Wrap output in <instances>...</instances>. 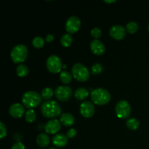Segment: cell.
<instances>
[{
  "instance_id": "obj_1",
  "label": "cell",
  "mask_w": 149,
  "mask_h": 149,
  "mask_svg": "<svg viewBox=\"0 0 149 149\" xmlns=\"http://www.w3.org/2000/svg\"><path fill=\"white\" fill-rule=\"evenodd\" d=\"M42 115L46 118H55L61 113V107L55 100H47L41 106Z\"/></svg>"
},
{
  "instance_id": "obj_2",
  "label": "cell",
  "mask_w": 149,
  "mask_h": 149,
  "mask_svg": "<svg viewBox=\"0 0 149 149\" xmlns=\"http://www.w3.org/2000/svg\"><path fill=\"white\" fill-rule=\"evenodd\" d=\"M22 102L25 107L29 109H32L40 105L42 97L37 92L28 91L23 94Z\"/></svg>"
},
{
  "instance_id": "obj_3",
  "label": "cell",
  "mask_w": 149,
  "mask_h": 149,
  "mask_svg": "<svg viewBox=\"0 0 149 149\" xmlns=\"http://www.w3.org/2000/svg\"><path fill=\"white\" fill-rule=\"evenodd\" d=\"M91 98L93 103L99 106H103L111 100V94L103 88L95 89L91 93Z\"/></svg>"
},
{
  "instance_id": "obj_4",
  "label": "cell",
  "mask_w": 149,
  "mask_h": 149,
  "mask_svg": "<svg viewBox=\"0 0 149 149\" xmlns=\"http://www.w3.org/2000/svg\"><path fill=\"white\" fill-rule=\"evenodd\" d=\"M12 61L15 63H22L28 57V49L25 45H17L13 48L10 53Z\"/></svg>"
},
{
  "instance_id": "obj_5",
  "label": "cell",
  "mask_w": 149,
  "mask_h": 149,
  "mask_svg": "<svg viewBox=\"0 0 149 149\" xmlns=\"http://www.w3.org/2000/svg\"><path fill=\"white\" fill-rule=\"evenodd\" d=\"M71 73L74 78L79 81H86L90 78L88 68L81 63L74 64L71 68Z\"/></svg>"
},
{
  "instance_id": "obj_6",
  "label": "cell",
  "mask_w": 149,
  "mask_h": 149,
  "mask_svg": "<svg viewBox=\"0 0 149 149\" xmlns=\"http://www.w3.org/2000/svg\"><path fill=\"white\" fill-rule=\"evenodd\" d=\"M115 112L118 118L122 119H127L131 114V106L127 100H119L115 107Z\"/></svg>"
},
{
  "instance_id": "obj_7",
  "label": "cell",
  "mask_w": 149,
  "mask_h": 149,
  "mask_svg": "<svg viewBox=\"0 0 149 149\" xmlns=\"http://www.w3.org/2000/svg\"><path fill=\"white\" fill-rule=\"evenodd\" d=\"M46 65L49 72L52 74H58L61 71L63 66L62 61L61 58L55 55H50L47 58L46 62Z\"/></svg>"
},
{
  "instance_id": "obj_8",
  "label": "cell",
  "mask_w": 149,
  "mask_h": 149,
  "mask_svg": "<svg viewBox=\"0 0 149 149\" xmlns=\"http://www.w3.org/2000/svg\"><path fill=\"white\" fill-rule=\"evenodd\" d=\"M55 95L60 101H68L72 95V90L68 86H59L55 90Z\"/></svg>"
},
{
  "instance_id": "obj_9",
  "label": "cell",
  "mask_w": 149,
  "mask_h": 149,
  "mask_svg": "<svg viewBox=\"0 0 149 149\" xmlns=\"http://www.w3.org/2000/svg\"><path fill=\"white\" fill-rule=\"evenodd\" d=\"M65 30L68 33H74L79 30L81 27V20L77 16H71L65 22Z\"/></svg>"
},
{
  "instance_id": "obj_10",
  "label": "cell",
  "mask_w": 149,
  "mask_h": 149,
  "mask_svg": "<svg viewBox=\"0 0 149 149\" xmlns=\"http://www.w3.org/2000/svg\"><path fill=\"white\" fill-rule=\"evenodd\" d=\"M126 29L121 25H114L109 31L110 36L116 40H122L126 36Z\"/></svg>"
},
{
  "instance_id": "obj_11",
  "label": "cell",
  "mask_w": 149,
  "mask_h": 149,
  "mask_svg": "<svg viewBox=\"0 0 149 149\" xmlns=\"http://www.w3.org/2000/svg\"><path fill=\"white\" fill-rule=\"evenodd\" d=\"M79 111L84 118H91L95 113V106L91 102L84 101L80 105Z\"/></svg>"
},
{
  "instance_id": "obj_12",
  "label": "cell",
  "mask_w": 149,
  "mask_h": 149,
  "mask_svg": "<svg viewBox=\"0 0 149 149\" xmlns=\"http://www.w3.org/2000/svg\"><path fill=\"white\" fill-rule=\"evenodd\" d=\"M61 122L58 119H52L47 122L45 126V130L47 134L55 135L61 130Z\"/></svg>"
},
{
  "instance_id": "obj_13",
  "label": "cell",
  "mask_w": 149,
  "mask_h": 149,
  "mask_svg": "<svg viewBox=\"0 0 149 149\" xmlns=\"http://www.w3.org/2000/svg\"><path fill=\"white\" fill-rule=\"evenodd\" d=\"M90 49L96 55H102L106 51L105 45L98 39H94L90 42Z\"/></svg>"
},
{
  "instance_id": "obj_14",
  "label": "cell",
  "mask_w": 149,
  "mask_h": 149,
  "mask_svg": "<svg viewBox=\"0 0 149 149\" xmlns=\"http://www.w3.org/2000/svg\"><path fill=\"white\" fill-rule=\"evenodd\" d=\"M25 109L23 105L20 103H14L10 106L9 109V113L13 118H20L23 116Z\"/></svg>"
},
{
  "instance_id": "obj_15",
  "label": "cell",
  "mask_w": 149,
  "mask_h": 149,
  "mask_svg": "<svg viewBox=\"0 0 149 149\" xmlns=\"http://www.w3.org/2000/svg\"><path fill=\"white\" fill-rule=\"evenodd\" d=\"M68 138L63 134H56L52 138V143L55 146L58 147V148L65 146L68 143Z\"/></svg>"
},
{
  "instance_id": "obj_16",
  "label": "cell",
  "mask_w": 149,
  "mask_h": 149,
  "mask_svg": "<svg viewBox=\"0 0 149 149\" xmlns=\"http://www.w3.org/2000/svg\"><path fill=\"white\" fill-rule=\"evenodd\" d=\"M60 121L61 124L65 127H71L72 126L75 122L74 116L69 113H64L60 117Z\"/></svg>"
},
{
  "instance_id": "obj_17",
  "label": "cell",
  "mask_w": 149,
  "mask_h": 149,
  "mask_svg": "<svg viewBox=\"0 0 149 149\" xmlns=\"http://www.w3.org/2000/svg\"><path fill=\"white\" fill-rule=\"evenodd\" d=\"M50 142L49 136L45 133H41L36 138V143L41 148H46L48 146Z\"/></svg>"
},
{
  "instance_id": "obj_18",
  "label": "cell",
  "mask_w": 149,
  "mask_h": 149,
  "mask_svg": "<svg viewBox=\"0 0 149 149\" xmlns=\"http://www.w3.org/2000/svg\"><path fill=\"white\" fill-rule=\"evenodd\" d=\"M74 95L78 100H84L88 96L89 91L87 90V89L84 88V87H79L78 89L76 90Z\"/></svg>"
},
{
  "instance_id": "obj_19",
  "label": "cell",
  "mask_w": 149,
  "mask_h": 149,
  "mask_svg": "<svg viewBox=\"0 0 149 149\" xmlns=\"http://www.w3.org/2000/svg\"><path fill=\"white\" fill-rule=\"evenodd\" d=\"M126 125L128 129H130V130H136L139 127L140 122L138 119H135V118H130L127 120Z\"/></svg>"
},
{
  "instance_id": "obj_20",
  "label": "cell",
  "mask_w": 149,
  "mask_h": 149,
  "mask_svg": "<svg viewBox=\"0 0 149 149\" xmlns=\"http://www.w3.org/2000/svg\"><path fill=\"white\" fill-rule=\"evenodd\" d=\"M29 72V70L28 67L24 64H20L17 65L16 68V74L18 77H24L28 75Z\"/></svg>"
},
{
  "instance_id": "obj_21",
  "label": "cell",
  "mask_w": 149,
  "mask_h": 149,
  "mask_svg": "<svg viewBox=\"0 0 149 149\" xmlns=\"http://www.w3.org/2000/svg\"><path fill=\"white\" fill-rule=\"evenodd\" d=\"M73 42V38L69 33L63 34L61 38V44L64 47H68Z\"/></svg>"
},
{
  "instance_id": "obj_22",
  "label": "cell",
  "mask_w": 149,
  "mask_h": 149,
  "mask_svg": "<svg viewBox=\"0 0 149 149\" xmlns=\"http://www.w3.org/2000/svg\"><path fill=\"white\" fill-rule=\"evenodd\" d=\"M60 79L64 84H69L72 79V76L70 74V72L64 70V71H61V74H60Z\"/></svg>"
},
{
  "instance_id": "obj_23",
  "label": "cell",
  "mask_w": 149,
  "mask_h": 149,
  "mask_svg": "<svg viewBox=\"0 0 149 149\" xmlns=\"http://www.w3.org/2000/svg\"><path fill=\"white\" fill-rule=\"evenodd\" d=\"M139 29V26L136 22L131 21L128 23L126 26V31L130 33H135L138 31Z\"/></svg>"
},
{
  "instance_id": "obj_24",
  "label": "cell",
  "mask_w": 149,
  "mask_h": 149,
  "mask_svg": "<svg viewBox=\"0 0 149 149\" xmlns=\"http://www.w3.org/2000/svg\"><path fill=\"white\" fill-rule=\"evenodd\" d=\"M25 119L27 122L32 123L36 119V113L33 109H29L25 113Z\"/></svg>"
},
{
  "instance_id": "obj_25",
  "label": "cell",
  "mask_w": 149,
  "mask_h": 149,
  "mask_svg": "<svg viewBox=\"0 0 149 149\" xmlns=\"http://www.w3.org/2000/svg\"><path fill=\"white\" fill-rule=\"evenodd\" d=\"M45 42L43 38L40 37V36H36V37L33 38V40H32V45L35 48L39 49L45 45Z\"/></svg>"
},
{
  "instance_id": "obj_26",
  "label": "cell",
  "mask_w": 149,
  "mask_h": 149,
  "mask_svg": "<svg viewBox=\"0 0 149 149\" xmlns=\"http://www.w3.org/2000/svg\"><path fill=\"white\" fill-rule=\"evenodd\" d=\"M54 91L52 89L49 88V87H46L44 89L42 92V97L45 100H49L51 97L53 96Z\"/></svg>"
},
{
  "instance_id": "obj_27",
  "label": "cell",
  "mask_w": 149,
  "mask_h": 149,
  "mask_svg": "<svg viewBox=\"0 0 149 149\" xmlns=\"http://www.w3.org/2000/svg\"><path fill=\"white\" fill-rule=\"evenodd\" d=\"M103 67L100 63H95L92 66L91 68V73L94 75L100 74L103 71Z\"/></svg>"
},
{
  "instance_id": "obj_28",
  "label": "cell",
  "mask_w": 149,
  "mask_h": 149,
  "mask_svg": "<svg viewBox=\"0 0 149 149\" xmlns=\"http://www.w3.org/2000/svg\"><path fill=\"white\" fill-rule=\"evenodd\" d=\"M101 34H102L101 30H100L99 28L97 27L93 28V29L91 30V36H93V38H95V39H99V38L101 36Z\"/></svg>"
},
{
  "instance_id": "obj_29",
  "label": "cell",
  "mask_w": 149,
  "mask_h": 149,
  "mask_svg": "<svg viewBox=\"0 0 149 149\" xmlns=\"http://www.w3.org/2000/svg\"><path fill=\"white\" fill-rule=\"evenodd\" d=\"M7 135V129L3 122H0V138H3Z\"/></svg>"
},
{
  "instance_id": "obj_30",
  "label": "cell",
  "mask_w": 149,
  "mask_h": 149,
  "mask_svg": "<svg viewBox=\"0 0 149 149\" xmlns=\"http://www.w3.org/2000/svg\"><path fill=\"white\" fill-rule=\"evenodd\" d=\"M10 149H25V146L23 143L18 141V142H16Z\"/></svg>"
},
{
  "instance_id": "obj_31",
  "label": "cell",
  "mask_w": 149,
  "mask_h": 149,
  "mask_svg": "<svg viewBox=\"0 0 149 149\" xmlns=\"http://www.w3.org/2000/svg\"><path fill=\"white\" fill-rule=\"evenodd\" d=\"M76 135H77V131H76V130L73 129L72 128V129L68 130V132H67L66 136L68 137V138H73L76 136Z\"/></svg>"
},
{
  "instance_id": "obj_32",
  "label": "cell",
  "mask_w": 149,
  "mask_h": 149,
  "mask_svg": "<svg viewBox=\"0 0 149 149\" xmlns=\"http://www.w3.org/2000/svg\"><path fill=\"white\" fill-rule=\"evenodd\" d=\"M47 42H51L54 40V36L52 34H48L47 36H46V39H45Z\"/></svg>"
},
{
  "instance_id": "obj_33",
  "label": "cell",
  "mask_w": 149,
  "mask_h": 149,
  "mask_svg": "<svg viewBox=\"0 0 149 149\" xmlns=\"http://www.w3.org/2000/svg\"><path fill=\"white\" fill-rule=\"evenodd\" d=\"M104 2L107 3V4H111V3H114L115 1L114 0H112V1H105L104 0Z\"/></svg>"
},
{
  "instance_id": "obj_34",
  "label": "cell",
  "mask_w": 149,
  "mask_h": 149,
  "mask_svg": "<svg viewBox=\"0 0 149 149\" xmlns=\"http://www.w3.org/2000/svg\"><path fill=\"white\" fill-rule=\"evenodd\" d=\"M48 149H58V148H48Z\"/></svg>"
},
{
  "instance_id": "obj_35",
  "label": "cell",
  "mask_w": 149,
  "mask_h": 149,
  "mask_svg": "<svg viewBox=\"0 0 149 149\" xmlns=\"http://www.w3.org/2000/svg\"><path fill=\"white\" fill-rule=\"evenodd\" d=\"M148 32H149V23H148Z\"/></svg>"
}]
</instances>
